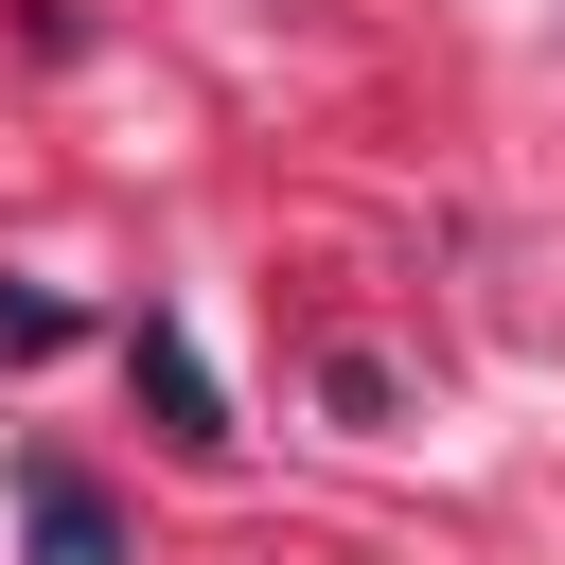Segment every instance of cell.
<instances>
[{
  "label": "cell",
  "instance_id": "1",
  "mask_svg": "<svg viewBox=\"0 0 565 565\" xmlns=\"http://www.w3.org/2000/svg\"><path fill=\"white\" fill-rule=\"evenodd\" d=\"M124 371L159 388V441H177V459H230V388L194 371V335H177V318H141V335H124Z\"/></svg>",
  "mask_w": 565,
  "mask_h": 565
},
{
  "label": "cell",
  "instance_id": "2",
  "mask_svg": "<svg viewBox=\"0 0 565 565\" xmlns=\"http://www.w3.org/2000/svg\"><path fill=\"white\" fill-rule=\"evenodd\" d=\"M18 512H35V565H124V512H106V494H88L53 441L18 459Z\"/></svg>",
  "mask_w": 565,
  "mask_h": 565
}]
</instances>
